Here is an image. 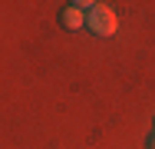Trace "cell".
I'll list each match as a JSON object with an SVG mask.
<instances>
[{
  "label": "cell",
  "instance_id": "2",
  "mask_svg": "<svg viewBox=\"0 0 155 149\" xmlns=\"http://www.w3.org/2000/svg\"><path fill=\"white\" fill-rule=\"evenodd\" d=\"M60 27L73 30V33H76V30H83V27H86V13H83V10H76L73 3H66V7L60 10Z\"/></svg>",
  "mask_w": 155,
  "mask_h": 149
},
{
  "label": "cell",
  "instance_id": "3",
  "mask_svg": "<svg viewBox=\"0 0 155 149\" xmlns=\"http://www.w3.org/2000/svg\"><path fill=\"white\" fill-rule=\"evenodd\" d=\"M149 149H155V136H152V139H149Z\"/></svg>",
  "mask_w": 155,
  "mask_h": 149
},
{
  "label": "cell",
  "instance_id": "1",
  "mask_svg": "<svg viewBox=\"0 0 155 149\" xmlns=\"http://www.w3.org/2000/svg\"><path fill=\"white\" fill-rule=\"evenodd\" d=\"M86 27L93 30V33H99V36H112V33H116V27H119V20H116V13H112L109 7L96 3L93 10L86 13Z\"/></svg>",
  "mask_w": 155,
  "mask_h": 149
}]
</instances>
